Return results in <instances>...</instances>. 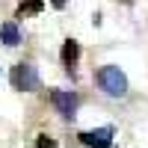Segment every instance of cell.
<instances>
[{
	"instance_id": "52a82bcc",
	"label": "cell",
	"mask_w": 148,
	"mask_h": 148,
	"mask_svg": "<svg viewBox=\"0 0 148 148\" xmlns=\"http://www.w3.org/2000/svg\"><path fill=\"white\" fill-rule=\"evenodd\" d=\"M45 9V0H24L21 3V15H39Z\"/></svg>"
},
{
	"instance_id": "ba28073f",
	"label": "cell",
	"mask_w": 148,
	"mask_h": 148,
	"mask_svg": "<svg viewBox=\"0 0 148 148\" xmlns=\"http://www.w3.org/2000/svg\"><path fill=\"white\" fill-rule=\"evenodd\" d=\"M39 148H56V142L51 136H39Z\"/></svg>"
},
{
	"instance_id": "277c9868",
	"label": "cell",
	"mask_w": 148,
	"mask_h": 148,
	"mask_svg": "<svg viewBox=\"0 0 148 148\" xmlns=\"http://www.w3.org/2000/svg\"><path fill=\"white\" fill-rule=\"evenodd\" d=\"M51 104H53L65 119H71V116H74V110H77V95L62 92V89H53V92H51Z\"/></svg>"
},
{
	"instance_id": "7a4b0ae2",
	"label": "cell",
	"mask_w": 148,
	"mask_h": 148,
	"mask_svg": "<svg viewBox=\"0 0 148 148\" xmlns=\"http://www.w3.org/2000/svg\"><path fill=\"white\" fill-rule=\"evenodd\" d=\"M12 86H15V89H24V92L36 89V86H39V71H36V65L18 62L12 68Z\"/></svg>"
},
{
	"instance_id": "6da1fadb",
	"label": "cell",
	"mask_w": 148,
	"mask_h": 148,
	"mask_svg": "<svg viewBox=\"0 0 148 148\" xmlns=\"http://www.w3.org/2000/svg\"><path fill=\"white\" fill-rule=\"evenodd\" d=\"M98 83H101V89L107 95H113V98H121L127 92V77H125V71L119 65H104L98 71Z\"/></svg>"
},
{
	"instance_id": "5b68a950",
	"label": "cell",
	"mask_w": 148,
	"mask_h": 148,
	"mask_svg": "<svg viewBox=\"0 0 148 148\" xmlns=\"http://www.w3.org/2000/svg\"><path fill=\"white\" fill-rule=\"evenodd\" d=\"M0 42H3V45H9V47L21 42V33H18V27H15L12 21H6L3 27H0Z\"/></svg>"
},
{
	"instance_id": "3957f363",
	"label": "cell",
	"mask_w": 148,
	"mask_h": 148,
	"mask_svg": "<svg viewBox=\"0 0 148 148\" xmlns=\"http://www.w3.org/2000/svg\"><path fill=\"white\" fill-rule=\"evenodd\" d=\"M80 142L89 145V148H110V145H113V130H110V127L83 130V133H80Z\"/></svg>"
},
{
	"instance_id": "8992f818",
	"label": "cell",
	"mask_w": 148,
	"mask_h": 148,
	"mask_svg": "<svg viewBox=\"0 0 148 148\" xmlns=\"http://www.w3.org/2000/svg\"><path fill=\"white\" fill-rule=\"evenodd\" d=\"M77 56H80V45H77V42H65V45H62V62H65V65H74V62H77Z\"/></svg>"
},
{
	"instance_id": "9c48e42d",
	"label": "cell",
	"mask_w": 148,
	"mask_h": 148,
	"mask_svg": "<svg viewBox=\"0 0 148 148\" xmlns=\"http://www.w3.org/2000/svg\"><path fill=\"white\" fill-rule=\"evenodd\" d=\"M51 3H53L56 9H62V6H65V0H51Z\"/></svg>"
}]
</instances>
